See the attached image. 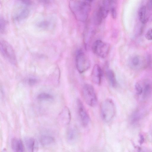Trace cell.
Segmentation results:
<instances>
[{"label": "cell", "instance_id": "cell-6", "mask_svg": "<svg viewBox=\"0 0 152 152\" xmlns=\"http://www.w3.org/2000/svg\"><path fill=\"white\" fill-rule=\"evenodd\" d=\"M75 62L77 69L80 73L87 70L90 66V62L88 58L80 51L78 52L76 54Z\"/></svg>", "mask_w": 152, "mask_h": 152}, {"label": "cell", "instance_id": "cell-29", "mask_svg": "<svg viewBox=\"0 0 152 152\" xmlns=\"http://www.w3.org/2000/svg\"><path fill=\"white\" fill-rule=\"evenodd\" d=\"M144 137L143 135H140V140L139 142L140 144H142L144 141Z\"/></svg>", "mask_w": 152, "mask_h": 152}, {"label": "cell", "instance_id": "cell-4", "mask_svg": "<svg viewBox=\"0 0 152 152\" xmlns=\"http://www.w3.org/2000/svg\"><path fill=\"white\" fill-rule=\"evenodd\" d=\"M0 49L1 53L6 60L13 65L16 64L17 59L14 51L8 42L3 39L1 40Z\"/></svg>", "mask_w": 152, "mask_h": 152}, {"label": "cell", "instance_id": "cell-17", "mask_svg": "<svg viewBox=\"0 0 152 152\" xmlns=\"http://www.w3.org/2000/svg\"><path fill=\"white\" fill-rule=\"evenodd\" d=\"M142 89V98L144 99H146L149 96L151 91L152 87L150 83L148 82H145Z\"/></svg>", "mask_w": 152, "mask_h": 152}, {"label": "cell", "instance_id": "cell-1", "mask_svg": "<svg viewBox=\"0 0 152 152\" xmlns=\"http://www.w3.org/2000/svg\"><path fill=\"white\" fill-rule=\"evenodd\" d=\"M92 1L71 0L69 7L75 18L78 20L86 21L89 14Z\"/></svg>", "mask_w": 152, "mask_h": 152}, {"label": "cell", "instance_id": "cell-12", "mask_svg": "<svg viewBox=\"0 0 152 152\" xmlns=\"http://www.w3.org/2000/svg\"><path fill=\"white\" fill-rule=\"evenodd\" d=\"M11 147L14 152H24L25 147L22 141L19 139L14 137L11 142Z\"/></svg>", "mask_w": 152, "mask_h": 152}, {"label": "cell", "instance_id": "cell-2", "mask_svg": "<svg viewBox=\"0 0 152 152\" xmlns=\"http://www.w3.org/2000/svg\"><path fill=\"white\" fill-rule=\"evenodd\" d=\"M100 111L102 118L105 122H110L113 118L115 113V106L113 100L106 99L101 104Z\"/></svg>", "mask_w": 152, "mask_h": 152}, {"label": "cell", "instance_id": "cell-20", "mask_svg": "<svg viewBox=\"0 0 152 152\" xmlns=\"http://www.w3.org/2000/svg\"><path fill=\"white\" fill-rule=\"evenodd\" d=\"M37 99L39 100H52L53 98V95L46 93H41L38 95Z\"/></svg>", "mask_w": 152, "mask_h": 152}, {"label": "cell", "instance_id": "cell-3", "mask_svg": "<svg viewBox=\"0 0 152 152\" xmlns=\"http://www.w3.org/2000/svg\"><path fill=\"white\" fill-rule=\"evenodd\" d=\"M109 11V1H101L94 12L93 20L94 23L97 25L101 24L103 20L107 16Z\"/></svg>", "mask_w": 152, "mask_h": 152}, {"label": "cell", "instance_id": "cell-18", "mask_svg": "<svg viewBox=\"0 0 152 152\" xmlns=\"http://www.w3.org/2000/svg\"><path fill=\"white\" fill-rule=\"evenodd\" d=\"M109 9L111 16L114 19L116 18L117 15V1L116 0L109 1Z\"/></svg>", "mask_w": 152, "mask_h": 152}, {"label": "cell", "instance_id": "cell-26", "mask_svg": "<svg viewBox=\"0 0 152 152\" xmlns=\"http://www.w3.org/2000/svg\"><path fill=\"white\" fill-rule=\"evenodd\" d=\"M135 88L137 92V93L139 95H141L142 93V87L139 83H137L135 85Z\"/></svg>", "mask_w": 152, "mask_h": 152}, {"label": "cell", "instance_id": "cell-10", "mask_svg": "<svg viewBox=\"0 0 152 152\" xmlns=\"http://www.w3.org/2000/svg\"><path fill=\"white\" fill-rule=\"evenodd\" d=\"M103 75V71L100 66L98 64L95 65L91 75V80L93 83L96 85H100Z\"/></svg>", "mask_w": 152, "mask_h": 152}, {"label": "cell", "instance_id": "cell-14", "mask_svg": "<svg viewBox=\"0 0 152 152\" xmlns=\"http://www.w3.org/2000/svg\"><path fill=\"white\" fill-rule=\"evenodd\" d=\"M106 75L111 86L115 87L117 85V82L114 71L111 69H107L106 71Z\"/></svg>", "mask_w": 152, "mask_h": 152}, {"label": "cell", "instance_id": "cell-16", "mask_svg": "<svg viewBox=\"0 0 152 152\" xmlns=\"http://www.w3.org/2000/svg\"><path fill=\"white\" fill-rule=\"evenodd\" d=\"M146 14V7L145 6H142L140 7L138 10V15L139 20L143 24L145 23L147 21Z\"/></svg>", "mask_w": 152, "mask_h": 152}, {"label": "cell", "instance_id": "cell-25", "mask_svg": "<svg viewBox=\"0 0 152 152\" xmlns=\"http://www.w3.org/2000/svg\"><path fill=\"white\" fill-rule=\"evenodd\" d=\"M38 82V79L34 77L29 78L27 80L28 84L31 86L35 85Z\"/></svg>", "mask_w": 152, "mask_h": 152}, {"label": "cell", "instance_id": "cell-31", "mask_svg": "<svg viewBox=\"0 0 152 152\" xmlns=\"http://www.w3.org/2000/svg\"><path fill=\"white\" fill-rule=\"evenodd\" d=\"M144 152V151H142V152Z\"/></svg>", "mask_w": 152, "mask_h": 152}, {"label": "cell", "instance_id": "cell-19", "mask_svg": "<svg viewBox=\"0 0 152 152\" xmlns=\"http://www.w3.org/2000/svg\"><path fill=\"white\" fill-rule=\"evenodd\" d=\"M77 135L76 130L71 128L69 129L67 133V138L70 141H74L77 138Z\"/></svg>", "mask_w": 152, "mask_h": 152}, {"label": "cell", "instance_id": "cell-7", "mask_svg": "<svg viewBox=\"0 0 152 152\" xmlns=\"http://www.w3.org/2000/svg\"><path fill=\"white\" fill-rule=\"evenodd\" d=\"M110 45L100 40L95 41L93 43L92 49L93 52L98 56L104 58L108 55Z\"/></svg>", "mask_w": 152, "mask_h": 152}, {"label": "cell", "instance_id": "cell-21", "mask_svg": "<svg viewBox=\"0 0 152 152\" xmlns=\"http://www.w3.org/2000/svg\"><path fill=\"white\" fill-rule=\"evenodd\" d=\"M140 118V115L138 112L136 111L134 113L131 117V122L134 124L138 121Z\"/></svg>", "mask_w": 152, "mask_h": 152}, {"label": "cell", "instance_id": "cell-24", "mask_svg": "<svg viewBox=\"0 0 152 152\" xmlns=\"http://www.w3.org/2000/svg\"><path fill=\"white\" fill-rule=\"evenodd\" d=\"M133 65L134 67H137L140 63V58L138 56L133 57L132 61Z\"/></svg>", "mask_w": 152, "mask_h": 152}, {"label": "cell", "instance_id": "cell-8", "mask_svg": "<svg viewBox=\"0 0 152 152\" xmlns=\"http://www.w3.org/2000/svg\"><path fill=\"white\" fill-rule=\"evenodd\" d=\"M76 104L78 113L81 123L84 126H86L89 121V115L80 99H77Z\"/></svg>", "mask_w": 152, "mask_h": 152}, {"label": "cell", "instance_id": "cell-11", "mask_svg": "<svg viewBox=\"0 0 152 152\" xmlns=\"http://www.w3.org/2000/svg\"><path fill=\"white\" fill-rule=\"evenodd\" d=\"M25 147L28 152H37L39 145L37 140L31 137H26L24 139Z\"/></svg>", "mask_w": 152, "mask_h": 152}, {"label": "cell", "instance_id": "cell-15", "mask_svg": "<svg viewBox=\"0 0 152 152\" xmlns=\"http://www.w3.org/2000/svg\"><path fill=\"white\" fill-rule=\"evenodd\" d=\"M39 140L42 145L47 146L54 142L55 140L53 137L50 135L44 134L40 137Z\"/></svg>", "mask_w": 152, "mask_h": 152}, {"label": "cell", "instance_id": "cell-28", "mask_svg": "<svg viewBox=\"0 0 152 152\" xmlns=\"http://www.w3.org/2000/svg\"><path fill=\"white\" fill-rule=\"evenodd\" d=\"M147 6L149 9L152 10V1H149L147 4Z\"/></svg>", "mask_w": 152, "mask_h": 152}, {"label": "cell", "instance_id": "cell-9", "mask_svg": "<svg viewBox=\"0 0 152 152\" xmlns=\"http://www.w3.org/2000/svg\"><path fill=\"white\" fill-rule=\"evenodd\" d=\"M21 6L17 10L14 14L13 19L17 21H20L26 18L29 15V5L24 3L22 1H19Z\"/></svg>", "mask_w": 152, "mask_h": 152}, {"label": "cell", "instance_id": "cell-22", "mask_svg": "<svg viewBox=\"0 0 152 152\" xmlns=\"http://www.w3.org/2000/svg\"><path fill=\"white\" fill-rule=\"evenodd\" d=\"M0 32L1 33H3L5 31L7 26V22L4 19L1 17H0Z\"/></svg>", "mask_w": 152, "mask_h": 152}, {"label": "cell", "instance_id": "cell-27", "mask_svg": "<svg viewBox=\"0 0 152 152\" xmlns=\"http://www.w3.org/2000/svg\"><path fill=\"white\" fill-rule=\"evenodd\" d=\"M145 37L148 40H152V28L148 31L145 34Z\"/></svg>", "mask_w": 152, "mask_h": 152}, {"label": "cell", "instance_id": "cell-13", "mask_svg": "<svg viewBox=\"0 0 152 152\" xmlns=\"http://www.w3.org/2000/svg\"><path fill=\"white\" fill-rule=\"evenodd\" d=\"M61 122L65 124H69L71 120V115L68 108L65 107L62 110L59 115Z\"/></svg>", "mask_w": 152, "mask_h": 152}, {"label": "cell", "instance_id": "cell-5", "mask_svg": "<svg viewBox=\"0 0 152 152\" xmlns=\"http://www.w3.org/2000/svg\"><path fill=\"white\" fill-rule=\"evenodd\" d=\"M82 94L86 103L91 107H94L97 104V99L93 86L88 84L84 85L82 88Z\"/></svg>", "mask_w": 152, "mask_h": 152}, {"label": "cell", "instance_id": "cell-23", "mask_svg": "<svg viewBox=\"0 0 152 152\" xmlns=\"http://www.w3.org/2000/svg\"><path fill=\"white\" fill-rule=\"evenodd\" d=\"M37 26L42 28H48L50 25V23L47 20H44L40 21L37 24Z\"/></svg>", "mask_w": 152, "mask_h": 152}, {"label": "cell", "instance_id": "cell-30", "mask_svg": "<svg viewBox=\"0 0 152 152\" xmlns=\"http://www.w3.org/2000/svg\"><path fill=\"white\" fill-rule=\"evenodd\" d=\"M1 152H7V151L5 148H4L2 150Z\"/></svg>", "mask_w": 152, "mask_h": 152}]
</instances>
